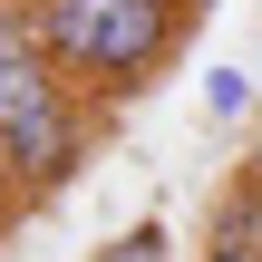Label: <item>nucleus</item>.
I'll return each mask as SVG.
<instances>
[{
    "instance_id": "nucleus-1",
    "label": "nucleus",
    "mask_w": 262,
    "mask_h": 262,
    "mask_svg": "<svg viewBox=\"0 0 262 262\" xmlns=\"http://www.w3.org/2000/svg\"><path fill=\"white\" fill-rule=\"evenodd\" d=\"M194 29V0H39V39L49 58L107 107V97H136L175 68Z\"/></svg>"
},
{
    "instance_id": "nucleus-2",
    "label": "nucleus",
    "mask_w": 262,
    "mask_h": 262,
    "mask_svg": "<svg viewBox=\"0 0 262 262\" xmlns=\"http://www.w3.org/2000/svg\"><path fill=\"white\" fill-rule=\"evenodd\" d=\"M88 146H97V97H88L49 49L0 58V165L19 175V194L49 204V194L88 165Z\"/></svg>"
},
{
    "instance_id": "nucleus-3",
    "label": "nucleus",
    "mask_w": 262,
    "mask_h": 262,
    "mask_svg": "<svg viewBox=\"0 0 262 262\" xmlns=\"http://www.w3.org/2000/svg\"><path fill=\"white\" fill-rule=\"evenodd\" d=\"M204 253H253V262H262V165H243V175L214 194V214H204Z\"/></svg>"
},
{
    "instance_id": "nucleus-4",
    "label": "nucleus",
    "mask_w": 262,
    "mask_h": 262,
    "mask_svg": "<svg viewBox=\"0 0 262 262\" xmlns=\"http://www.w3.org/2000/svg\"><path fill=\"white\" fill-rule=\"evenodd\" d=\"M97 262H175V243H165V224H136L126 243H107Z\"/></svg>"
},
{
    "instance_id": "nucleus-5",
    "label": "nucleus",
    "mask_w": 262,
    "mask_h": 262,
    "mask_svg": "<svg viewBox=\"0 0 262 262\" xmlns=\"http://www.w3.org/2000/svg\"><path fill=\"white\" fill-rule=\"evenodd\" d=\"M204 107H214V117H233V107H243V78H233V68H214V78H204Z\"/></svg>"
},
{
    "instance_id": "nucleus-6",
    "label": "nucleus",
    "mask_w": 262,
    "mask_h": 262,
    "mask_svg": "<svg viewBox=\"0 0 262 262\" xmlns=\"http://www.w3.org/2000/svg\"><path fill=\"white\" fill-rule=\"evenodd\" d=\"M19 214H29V194H19V175H10V165H0V243H10V233H19Z\"/></svg>"
},
{
    "instance_id": "nucleus-7",
    "label": "nucleus",
    "mask_w": 262,
    "mask_h": 262,
    "mask_svg": "<svg viewBox=\"0 0 262 262\" xmlns=\"http://www.w3.org/2000/svg\"><path fill=\"white\" fill-rule=\"evenodd\" d=\"M204 262H253V253H204Z\"/></svg>"
},
{
    "instance_id": "nucleus-8",
    "label": "nucleus",
    "mask_w": 262,
    "mask_h": 262,
    "mask_svg": "<svg viewBox=\"0 0 262 262\" xmlns=\"http://www.w3.org/2000/svg\"><path fill=\"white\" fill-rule=\"evenodd\" d=\"M253 165H262V156H253Z\"/></svg>"
}]
</instances>
